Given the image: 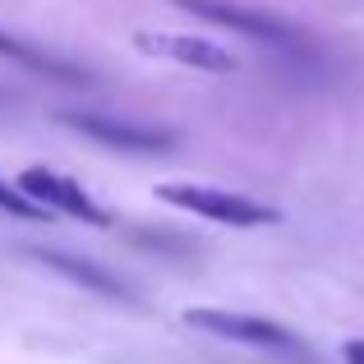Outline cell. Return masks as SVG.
Masks as SVG:
<instances>
[{
    "label": "cell",
    "mask_w": 364,
    "mask_h": 364,
    "mask_svg": "<svg viewBox=\"0 0 364 364\" xmlns=\"http://www.w3.org/2000/svg\"><path fill=\"white\" fill-rule=\"evenodd\" d=\"M161 203L171 208H185L194 217H208V222H222V226H272L282 222V213L258 198L231 194V189H213V185H161L157 189Z\"/></svg>",
    "instance_id": "obj_1"
},
{
    "label": "cell",
    "mask_w": 364,
    "mask_h": 364,
    "mask_svg": "<svg viewBox=\"0 0 364 364\" xmlns=\"http://www.w3.org/2000/svg\"><path fill=\"white\" fill-rule=\"evenodd\" d=\"M65 124L79 129L83 139L102 143V148H116V152H171L176 148V134L161 129V124L107 116V111H65Z\"/></svg>",
    "instance_id": "obj_2"
},
{
    "label": "cell",
    "mask_w": 364,
    "mask_h": 364,
    "mask_svg": "<svg viewBox=\"0 0 364 364\" xmlns=\"http://www.w3.org/2000/svg\"><path fill=\"white\" fill-rule=\"evenodd\" d=\"M171 5L189 9L194 18H208V23H217V28H231V33L272 42V46H295L300 42V33H295L286 18H277L272 9H263V5H245V0H171Z\"/></svg>",
    "instance_id": "obj_3"
},
{
    "label": "cell",
    "mask_w": 364,
    "mask_h": 364,
    "mask_svg": "<svg viewBox=\"0 0 364 364\" xmlns=\"http://www.w3.org/2000/svg\"><path fill=\"white\" fill-rule=\"evenodd\" d=\"M185 323L213 337L240 341V346H263V350H300V337L291 328L258 314H235V309H185Z\"/></svg>",
    "instance_id": "obj_4"
},
{
    "label": "cell",
    "mask_w": 364,
    "mask_h": 364,
    "mask_svg": "<svg viewBox=\"0 0 364 364\" xmlns=\"http://www.w3.org/2000/svg\"><path fill=\"white\" fill-rule=\"evenodd\" d=\"M18 189H23L33 203H42V208H51V213H65V217H79L83 226H111V217H107V208H97L88 194H83L74 180H65V176H55V171H46V166H28L23 176H18Z\"/></svg>",
    "instance_id": "obj_5"
},
{
    "label": "cell",
    "mask_w": 364,
    "mask_h": 364,
    "mask_svg": "<svg viewBox=\"0 0 364 364\" xmlns=\"http://www.w3.org/2000/svg\"><path fill=\"white\" fill-rule=\"evenodd\" d=\"M143 55H161V60H176V65H189V70H235V55L226 46L208 42V37H189V33H139L134 37Z\"/></svg>",
    "instance_id": "obj_6"
},
{
    "label": "cell",
    "mask_w": 364,
    "mask_h": 364,
    "mask_svg": "<svg viewBox=\"0 0 364 364\" xmlns=\"http://www.w3.org/2000/svg\"><path fill=\"white\" fill-rule=\"evenodd\" d=\"M0 55L14 60V65H23V70H33V74H42V79H55V83H79V88L92 83V70H83L79 60L55 55V51H46L42 42H28V37L5 33V28H0Z\"/></svg>",
    "instance_id": "obj_7"
},
{
    "label": "cell",
    "mask_w": 364,
    "mask_h": 364,
    "mask_svg": "<svg viewBox=\"0 0 364 364\" xmlns=\"http://www.w3.org/2000/svg\"><path fill=\"white\" fill-rule=\"evenodd\" d=\"M37 258H42L46 267H55L60 277H70V282H79V286H88V291H97V295H116V300H129V295H134L116 272H107V267L92 263V258L55 254V249H37Z\"/></svg>",
    "instance_id": "obj_8"
},
{
    "label": "cell",
    "mask_w": 364,
    "mask_h": 364,
    "mask_svg": "<svg viewBox=\"0 0 364 364\" xmlns=\"http://www.w3.org/2000/svg\"><path fill=\"white\" fill-rule=\"evenodd\" d=\"M0 213L23 217V222H46V208L33 203V198H28L18 185H5V180H0Z\"/></svg>",
    "instance_id": "obj_9"
},
{
    "label": "cell",
    "mask_w": 364,
    "mask_h": 364,
    "mask_svg": "<svg viewBox=\"0 0 364 364\" xmlns=\"http://www.w3.org/2000/svg\"><path fill=\"white\" fill-rule=\"evenodd\" d=\"M341 355H346V364H364V337L360 341H346V350H341Z\"/></svg>",
    "instance_id": "obj_10"
}]
</instances>
